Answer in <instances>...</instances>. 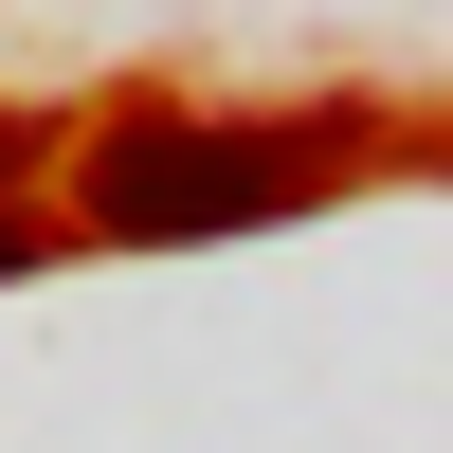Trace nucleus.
Returning <instances> with one entry per match:
<instances>
[{"label":"nucleus","instance_id":"obj_1","mask_svg":"<svg viewBox=\"0 0 453 453\" xmlns=\"http://www.w3.org/2000/svg\"><path fill=\"white\" fill-rule=\"evenodd\" d=\"M309 164L326 145H273V127H109L91 145V236H236Z\"/></svg>","mask_w":453,"mask_h":453},{"label":"nucleus","instance_id":"obj_2","mask_svg":"<svg viewBox=\"0 0 453 453\" xmlns=\"http://www.w3.org/2000/svg\"><path fill=\"white\" fill-rule=\"evenodd\" d=\"M19 181H36V127H19V109H0V200H19Z\"/></svg>","mask_w":453,"mask_h":453},{"label":"nucleus","instance_id":"obj_3","mask_svg":"<svg viewBox=\"0 0 453 453\" xmlns=\"http://www.w3.org/2000/svg\"><path fill=\"white\" fill-rule=\"evenodd\" d=\"M0 273H36V218H0Z\"/></svg>","mask_w":453,"mask_h":453}]
</instances>
